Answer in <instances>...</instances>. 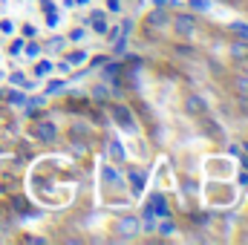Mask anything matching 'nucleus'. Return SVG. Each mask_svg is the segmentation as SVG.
<instances>
[{
	"instance_id": "1",
	"label": "nucleus",
	"mask_w": 248,
	"mask_h": 245,
	"mask_svg": "<svg viewBox=\"0 0 248 245\" xmlns=\"http://www.w3.org/2000/svg\"><path fill=\"white\" fill-rule=\"evenodd\" d=\"M173 26H176V32H179L182 38H190V35H193V29H196V20H193L190 15H176Z\"/></svg>"
},
{
	"instance_id": "2",
	"label": "nucleus",
	"mask_w": 248,
	"mask_h": 245,
	"mask_svg": "<svg viewBox=\"0 0 248 245\" xmlns=\"http://www.w3.org/2000/svg\"><path fill=\"white\" fill-rule=\"evenodd\" d=\"M113 119L122 124L127 133H136V122H133V116H130V110H127V107H113Z\"/></svg>"
},
{
	"instance_id": "3",
	"label": "nucleus",
	"mask_w": 248,
	"mask_h": 245,
	"mask_svg": "<svg viewBox=\"0 0 248 245\" xmlns=\"http://www.w3.org/2000/svg\"><path fill=\"white\" fill-rule=\"evenodd\" d=\"M35 138L52 141V138H58V127H55V124H38V127H35Z\"/></svg>"
},
{
	"instance_id": "4",
	"label": "nucleus",
	"mask_w": 248,
	"mask_h": 245,
	"mask_svg": "<svg viewBox=\"0 0 248 245\" xmlns=\"http://www.w3.org/2000/svg\"><path fill=\"white\" fill-rule=\"evenodd\" d=\"M122 234L124 237H136L139 234V219L136 216H124L122 219Z\"/></svg>"
},
{
	"instance_id": "5",
	"label": "nucleus",
	"mask_w": 248,
	"mask_h": 245,
	"mask_svg": "<svg viewBox=\"0 0 248 245\" xmlns=\"http://www.w3.org/2000/svg\"><path fill=\"white\" fill-rule=\"evenodd\" d=\"M185 107H187V113H205V110H208V104H205L199 95H187Z\"/></svg>"
},
{
	"instance_id": "6",
	"label": "nucleus",
	"mask_w": 248,
	"mask_h": 245,
	"mask_svg": "<svg viewBox=\"0 0 248 245\" xmlns=\"http://www.w3.org/2000/svg\"><path fill=\"white\" fill-rule=\"evenodd\" d=\"M147 23H153V26H165V23H168V12H165V9H156V12H150Z\"/></svg>"
},
{
	"instance_id": "7",
	"label": "nucleus",
	"mask_w": 248,
	"mask_h": 245,
	"mask_svg": "<svg viewBox=\"0 0 248 245\" xmlns=\"http://www.w3.org/2000/svg\"><path fill=\"white\" fill-rule=\"evenodd\" d=\"M231 55L234 58H248V44H234L231 46Z\"/></svg>"
},
{
	"instance_id": "8",
	"label": "nucleus",
	"mask_w": 248,
	"mask_h": 245,
	"mask_svg": "<svg viewBox=\"0 0 248 245\" xmlns=\"http://www.w3.org/2000/svg\"><path fill=\"white\" fill-rule=\"evenodd\" d=\"M130 179H133V190H141V187H144V173H130Z\"/></svg>"
},
{
	"instance_id": "9",
	"label": "nucleus",
	"mask_w": 248,
	"mask_h": 245,
	"mask_svg": "<svg viewBox=\"0 0 248 245\" xmlns=\"http://www.w3.org/2000/svg\"><path fill=\"white\" fill-rule=\"evenodd\" d=\"M231 29H234L237 35H243V38H248V26H246V23H240V20H237V23H231Z\"/></svg>"
},
{
	"instance_id": "10",
	"label": "nucleus",
	"mask_w": 248,
	"mask_h": 245,
	"mask_svg": "<svg viewBox=\"0 0 248 245\" xmlns=\"http://www.w3.org/2000/svg\"><path fill=\"white\" fill-rule=\"evenodd\" d=\"M12 205H15V211H20V214L26 211V199H23V196H15V199H12Z\"/></svg>"
},
{
	"instance_id": "11",
	"label": "nucleus",
	"mask_w": 248,
	"mask_h": 245,
	"mask_svg": "<svg viewBox=\"0 0 248 245\" xmlns=\"http://www.w3.org/2000/svg\"><path fill=\"white\" fill-rule=\"evenodd\" d=\"M110 150H113V156H116L119 162L124 159V150H122V144H119V141H113V144H110Z\"/></svg>"
},
{
	"instance_id": "12",
	"label": "nucleus",
	"mask_w": 248,
	"mask_h": 245,
	"mask_svg": "<svg viewBox=\"0 0 248 245\" xmlns=\"http://www.w3.org/2000/svg\"><path fill=\"white\" fill-rule=\"evenodd\" d=\"M159 231H162L165 237H170V234L176 231V225H173V222H162V228H159Z\"/></svg>"
},
{
	"instance_id": "13",
	"label": "nucleus",
	"mask_w": 248,
	"mask_h": 245,
	"mask_svg": "<svg viewBox=\"0 0 248 245\" xmlns=\"http://www.w3.org/2000/svg\"><path fill=\"white\" fill-rule=\"evenodd\" d=\"M187 3H190V6H193V9H199V12H205V9H208V6H211V3H208V0H187Z\"/></svg>"
},
{
	"instance_id": "14",
	"label": "nucleus",
	"mask_w": 248,
	"mask_h": 245,
	"mask_svg": "<svg viewBox=\"0 0 248 245\" xmlns=\"http://www.w3.org/2000/svg\"><path fill=\"white\" fill-rule=\"evenodd\" d=\"M237 90L243 92V95H248V78L243 75V78H237Z\"/></svg>"
},
{
	"instance_id": "15",
	"label": "nucleus",
	"mask_w": 248,
	"mask_h": 245,
	"mask_svg": "<svg viewBox=\"0 0 248 245\" xmlns=\"http://www.w3.org/2000/svg\"><path fill=\"white\" fill-rule=\"evenodd\" d=\"M72 41H84V29H75L72 32Z\"/></svg>"
},
{
	"instance_id": "16",
	"label": "nucleus",
	"mask_w": 248,
	"mask_h": 245,
	"mask_svg": "<svg viewBox=\"0 0 248 245\" xmlns=\"http://www.w3.org/2000/svg\"><path fill=\"white\" fill-rule=\"evenodd\" d=\"M49 69H52V66H49V63H41V66H38V75H46V72H49Z\"/></svg>"
},
{
	"instance_id": "17",
	"label": "nucleus",
	"mask_w": 248,
	"mask_h": 245,
	"mask_svg": "<svg viewBox=\"0 0 248 245\" xmlns=\"http://www.w3.org/2000/svg\"><path fill=\"white\" fill-rule=\"evenodd\" d=\"M156 3H159V6H162V3H168V0H156Z\"/></svg>"
},
{
	"instance_id": "18",
	"label": "nucleus",
	"mask_w": 248,
	"mask_h": 245,
	"mask_svg": "<svg viewBox=\"0 0 248 245\" xmlns=\"http://www.w3.org/2000/svg\"><path fill=\"white\" fill-rule=\"evenodd\" d=\"M246 150H248V144H246Z\"/></svg>"
}]
</instances>
